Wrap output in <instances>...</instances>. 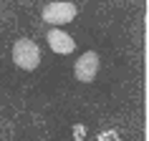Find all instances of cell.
<instances>
[{
	"label": "cell",
	"mask_w": 149,
	"mask_h": 141,
	"mask_svg": "<svg viewBox=\"0 0 149 141\" xmlns=\"http://www.w3.org/2000/svg\"><path fill=\"white\" fill-rule=\"evenodd\" d=\"M13 63L20 70H36L40 63V48L31 38H20L13 46Z\"/></svg>",
	"instance_id": "1"
},
{
	"label": "cell",
	"mask_w": 149,
	"mask_h": 141,
	"mask_svg": "<svg viewBox=\"0 0 149 141\" xmlns=\"http://www.w3.org/2000/svg\"><path fill=\"white\" fill-rule=\"evenodd\" d=\"M76 5L73 3H48L43 8V20L48 25H66L76 18Z\"/></svg>",
	"instance_id": "2"
},
{
	"label": "cell",
	"mask_w": 149,
	"mask_h": 141,
	"mask_svg": "<svg viewBox=\"0 0 149 141\" xmlns=\"http://www.w3.org/2000/svg\"><path fill=\"white\" fill-rule=\"evenodd\" d=\"M76 78L84 81V83H91V81L96 78V73H99V55L94 53V50H88V53H84L76 61Z\"/></svg>",
	"instance_id": "3"
},
{
	"label": "cell",
	"mask_w": 149,
	"mask_h": 141,
	"mask_svg": "<svg viewBox=\"0 0 149 141\" xmlns=\"http://www.w3.org/2000/svg\"><path fill=\"white\" fill-rule=\"evenodd\" d=\"M48 46L53 48L56 53H61V55H68L76 50V43H73V38H71L68 33H63V30H48Z\"/></svg>",
	"instance_id": "4"
}]
</instances>
